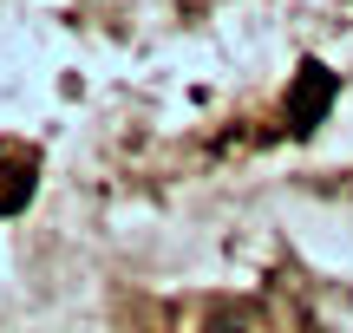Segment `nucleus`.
<instances>
[{
	"label": "nucleus",
	"mask_w": 353,
	"mask_h": 333,
	"mask_svg": "<svg viewBox=\"0 0 353 333\" xmlns=\"http://www.w3.org/2000/svg\"><path fill=\"white\" fill-rule=\"evenodd\" d=\"M334 85H341V78H334L327 65L307 59V65H301V78H294V98H288V125H294V131H314V125H321V111H327V98H334Z\"/></svg>",
	"instance_id": "1"
},
{
	"label": "nucleus",
	"mask_w": 353,
	"mask_h": 333,
	"mask_svg": "<svg viewBox=\"0 0 353 333\" xmlns=\"http://www.w3.org/2000/svg\"><path fill=\"white\" fill-rule=\"evenodd\" d=\"M26 196H33V157L0 151V216H13Z\"/></svg>",
	"instance_id": "2"
}]
</instances>
